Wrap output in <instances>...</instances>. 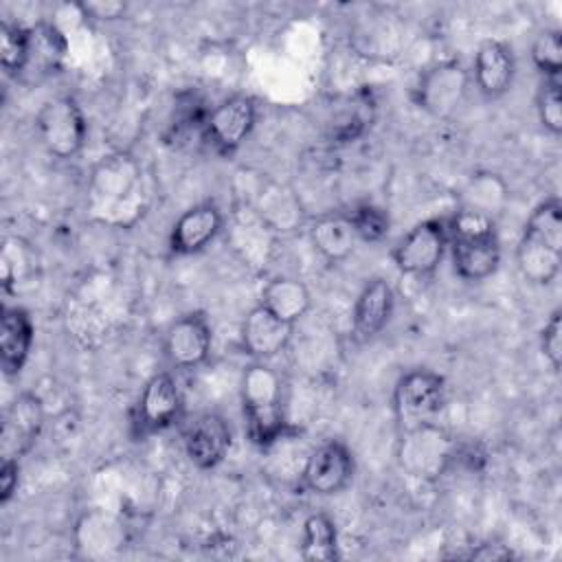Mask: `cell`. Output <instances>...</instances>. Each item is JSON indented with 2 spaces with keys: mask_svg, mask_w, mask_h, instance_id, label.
Masks as SVG:
<instances>
[{
  "mask_svg": "<svg viewBox=\"0 0 562 562\" xmlns=\"http://www.w3.org/2000/svg\"><path fill=\"white\" fill-rule=\"evenodd\" d=\"M516 263L533 285H551L558 279L562 270V204L558 198L531 211L516 246Z\"/></svg>",
  "mask_w": 562,
  "mask_h": 562,
  "instance_id": "3957f363",
  "label": "cell"
},
{
  "mask_svg": "<svg viewBox=\"0 0 562 562\" xmlns=\"http://www.w3.org/2000/svg\"><path fill=\"white\" fill-rule=\"evenodd\" d=\"M393 310H395V292L391 283L382 277L369 279L353 303L351 338L360 345L371 342L389 325Z\"/></svg>",
  "mask_w": 562,
  "mask_h": 562,
  "instance_id": "9a60e30c",
  "label": "cell"
},
{
  "mask_svg": "<svg viewBox=\"0 0 562 562\" xmlns=\"http://www.w3.org/2000/svg\"><path fill=\"white\" fill-rule=\"evenodd\" d=\"M20 483V459H2L0 468V503H9L18 492Z\"/></svg>",
  "mask_w": 562,
  "mask_h": 562,
  "instance_id": "4dcf8cb0",
  "label": "cell"
},
{
  "mask_svg": "<svg viewBox=\"0 0 562 562\" xmlns=\"http://www.w3.org/2000/svg\"><path fill=\"white\" fill-rule=\"evenodd\" d=\"M448 222L452 268L463 281H485L501 266V241L494 220L479 209H461Z\"/></svg>",
  "mask_w": 562,
  "mask_h": 562,
  "instance_id": "7a4b0ae2",
  "label": "cell"
},
{
  "mask_svg": "<svg viewBox=\"0 0 562 562\" xmlns=\"http://www.w3.org/2000/svg\"><path fill=\"white\" fill-rule=\"evenodd\" d=\"M514 75H516V59L507 42L485 40L479 44L474 53L472 79L476 90L485 99L503 97L512 88Z\"/></svg>",
  "mask_w": 562,
  "mask_h": 562,
  "instance_id": "d6986e66",
  "label": "cell"
},
{
  "mask_svg": "<svg viewBox=\"0 0 562 562\" xmlns=\"http://www.w3.org/2000/svg\"><path fill=\"white\" fill-rule=\"evenodd\" d=\"M351 228L356 233L358 239L369 241V244H378L389 235L391 228V220L389 213L382 206L375 204H358L347 213Z\"/></svg>",
  "mask_w": 562,
  "mask_h": 562,
  "instance_id": "4316f807",
  "label": "cell"
},
{
  "mask_svg": "<svg viewBox=\"0 0 562 562\" xmlns=\"http://www.w3.org/2000/svg\"><path fill=\"white\" fill-rule=\"evenodd\" d=\"M29 57V29L13 22H2L0 29V64L4 75L20 79Z\"/></svg>",
  "mask_w": 562,
  "mask_h": 562,
  "instance_id": "d4e9b609",
  "label": "cell"
},
{
  "mask_svg": "<svg viewBox=\"0 0 562 562\" xmlns=\"http://www.w3.org/2000/svg\"><path fill=\"white\" fill-rule=\"evenodd\" d=\"M470 75L457 59H443L428 66L413 90L415 103L432 116H450L463 101Z\"/></svg>",
  "mask_w": 562,
  "mask_h": 562,
  "instance_id": "9c48e42d",
  "label": "cell"
},
{
  "mask_svg": "<svg viewBox=\"0 0 562 562\" xmlns=\"http://www.w3.org/2000/svg\"><path fill=\"white\" fill-rule=\"evenodd\" d=\"M68 44L64 33L48 22H40L29 29V57L20 79L42 81L57 72L64 64Z\"/></svg>",
  "mask_w": 562,
  "mask_h": 562,
  "instance_id": "44dd1931",
  "label": "cell"
},
{
  "mask_svg": "<svg viewBox=\"0 0 562 562\" xmlns=\"http://www.w3.org/2000/svg\"><path fill=\"white\" fill-rule=\"evenodd\" d=\"M33 321L24 307H2L0 316V364L7 378L18 375L33 347Z\"/></svg>",
  "mask_w": 562,
  "mask_h": 562,
  "instance_id": "ffe728a7",
  "label": "cell"
},
{
  "mask_svg": "<svg viewBox=\"0 0 562 562\" xmlns=\"http://www.w3.org/2000/svg\"><path fill=\"white\" fill-rule=\"evenodd\" d=\"M292 329L294 325L281 321L263 305H255L241 321V347L252 360L268 362L288 347Z\"/></svg>",
  "mask_w": 562,
  "mask_h": 562,
  "instance_id": "ac0fdd59",
  "label": "cell"
},
{
  "mask_svg": "<svg viewBox=\"0 0 562 562\" xmlns=\"http://www.w3.org/2000/svg\"><path fill=\"white\" fill-rule=\"evenodd\" d=\"M540 351L558 373L562 367V310H553L540 331Z\"/></svg>",
  "mask_w": 562,
  "mask_h": 562,
  "instance_id": "f1b7e54d",
  "label": "cell"
},
{
  "mask_svg": "<svg viewBox=\"0 0 562 562\" xmlns=\"http://www.w3.org/2000/svg\"><path fill=\"white\" fill-rule=\"evenodd\" d=\"M213 347V329L204 312H187L176 318L162 338V351L171 367L176 369H198L202 367Z\"/></svg>",
  "mask_w": 562,
  "mask_h": 562,
  "instance_id": "30bf717a",
  "label": "cell"
},
{
  "mask_svg": "<svg viewBox=\"0 0 562 562\" xmlns=\"http://www.w3.org/2000/svg\"><path fill=\"white\" fill-rule=\"evenodd\" d=\"M301 558L307 562H334L340 558L338 529L329 514L314 512L305 518Z\"/></svg>",
  "mask_w": 562,
  "mask_h": 562,
  "instance_id": "cb8c5ba5",
  "label": "cell"
},
{
  "mask_svg": "<svg viewBox=\"0 0 562 562\" xmlns=\"http://www.w3.org/2000/svg\"><path fill=\"white\" fill-rule=\"evenodd\" d=\"M531 61L544 79H560V72H562V33H560V29H547L533 40Z\"/></svg>",
  "mask_w": 562,
  "mask_h": 562,
  "instance_id": "484cf974",
  "label": "cell"
},
{
  "mask_svg": "<svg viewBox=\"0 0 562 562\" xmlns=\"http://www.w3.org/2000/svg\"><path fill=\"white\" fill-rule=\"evenodd\" d=\"M224 228V215L215 202H200L187 209L169 233V248L173 255H195L204 250Z\"/></svg>",
  "mask_w": 562,
  "mask_h": 562,
  "instance_id": "e0dca14e",
  "label": "cell"
},
{
  "mask_svg": "<svg viewBox=\"0 0 562 562\" xmlns=\"http://www.w3.org/2000/svg\"><path fill=\"white\" fill-rule=\"evenodd\" d=\"M356 474V459L349 446L340 439L318 443L305 459L301 483L316 496H334L349 487Z\"/></svg>",
  "mask_w": 562,
  "mask_h": 562,
  "instance_id": "ba28073f",
  "label": "cell"
},
{
  "mask_svg": "<svg viewBox=\"0 0 562 562\" xmlns=\"http://www.w3.org/2000/svg\"><path fill=\"white\" fill-rule=\"evenodd\" d=\"M310 239L321 257L329 263L345 261L358 241L347 213H327L316 217L310 226Z\"/></svg>",
  "mask_w": 562,
  "mask_h": 562,
  "instance_id": "603a6c76",
  "label": "cell"
},
{
  "mask_svg": "<svg viewBox=\"0 0 562 562\" xmlns=\"http://www.w3.org/2000/svg\"><path fill=\"white\" fill-rule=\"evenodd\" d=\"M182 443L189 461L200 470H213L231 450L233 432L228 422L213 411L198 413L182 430Z\"/></svg>",
  "mask_w": 562,
  "mask_h": 562,
  "instance_id": "7c38bea8",
  "label": "cell"
},
{
  "mask_svg": "<svg viewBox=\"0 0 562 562\" xmlns=\"http://www.w3.org/2000/svg\"><path fill=\"white\" fill-rule=\"evenodd\" d=\"M77 9L81 11L83 18H94V20H119L125 15L127 4L125 2H79Z\"/></svg>",
  "mask_w": 562,
  "mask_h": 562,
  "instance_id": "f546056e",
  "label": "cell"
},
{
  "mask_svg": "<svg viewBox=\"0 0 562 562\" xmlns=\"http://www.w3.org/2000/svg\"><path fill=\"white\" fill-rule=\"evenodd\" d=\"M140 187L138 162L123 151L103 156V160L92 169L90 193L94 211H105L108 206H121L134 198Z\"/></svg>",
  "mask_w": 562,
  "mask_h": 562,
  "instance_id": "8fae6325",
  "label": "cell"
},
{
  "mask_svg": "<svg viewBox=\"0 0 562 562\" xmlns=\"http://www.w3.org/2000/svg\"><path fill=\"white\" fill-rule=\"evenodd\" d=\"M452 457V443L437 424L402 432L400 461L406 470L422 476H437Z\"/></svg>",
  "mask_w": 562,
  "mask_h": 562,
  "instance_id": "2e32d148",
  "label": "cell"
},
{
  "mask_svg": "<svg viewBox=\"0 0 562 562\" xmlns=\"http://www.w3.org/2000/svg\"><path fill=\"white\" fill-rule=\"evenodd\" d=\"M241 411L246 435L259 448H270L288 435L283 380L266 362L255 360L241 375Z\"/></svg>",
  "mask_w": 562,
  "mask_h": 562,
  "instance_id": "6da1fadb",
  "label": "cell"
},
{
  "mask_svg": "<svg viewBox=\"0 0 562 562\" xmlns=\"http://www.w3.org/2000/svg\"><path fill=\"white\" fill-rule=\"evenodd\" d=\"M257 121V105L248 94H233L206 112L202 123L204 140L220 156H233L250 136Z\"/></svg>",
  "mask_w": 562,
  "mask_h": 562,
  "instance_id": "52a82bcc",
  "label": "cell"
},
{
  "mask_svg": "<svg viewBox=\"0 0 562 562\" xmlns=\"http://www.w3.org/2000/svg\"><path fill=\"white\" fill-rule=\"evenodd\" d=\"M35 130L46 151L66 160L75 158L83 149L88 123L77 99L70 94H59L40 108L35 114Z\"/></svg>",
  "mask_w": 562,
  "mask_h": 562,
  "instance_id": "5b68a950",
  "label": "cell"
},
{
  "mask_svg": "<svg viewBox=\"0 0 562 562\" xmlns=\"http://www.w3.org/2000/svg\"><path fill=\"white\" fill-rule=\"evenodd\" d=\"M465 558L468 560H483V562H507V560L514 558V551L507 544L483 542L476 549H472Z\"/></svg>",
  "mask_w": 562,
  "mask_h": 562,
  "instance_id": "1f68e13d",
  "label": "cell"
},
{
  "mask_svg": "<svg viewBox=\"0 0 562 562\" xmlns=\"http://www.w3.org/2000/svg\"><path fill=\"white\" fill-rule=\"evenodd\" d=\"M259 305L270 310L281 321L294 325L307 314L312 305V294L307 285L294 277H272L261 288Z\"/></svg>",
  "mask_w": 562,
  "mask_h": 562,
  "instance_id": "7402d4cb",
  "label": "cell"
},
{
  "mask_svg": "<svg viewBox=\"0 0 562 562\" xmlns=\"http://www.w3.org/2000/svg\"><path fill=\"white\" fill-rule=\"evenodd\" d=\"M42 428H44L42 400L31 391L15 395V400L7 406L2 417V428H0L2 459L24 457L40 439Z\"/></svg>",
  "mask_w": 562,
  "mask_h": 562,
  "instance_id": "4fadbf2b",
  "label": "cell"
},
{
  "mask_svg": "<svg viewBox=\"0 0 562 562\" xmlns=\"http://www.w3.org/2000/svg\"><path fill=\"white\" fill-rule=\"evenodd\" d=\"M446 406V380L430 369H411L395 382L393 415L400 432L435 424Z\"/></svg>",
  "mask_w": 562,
  "mask_h": 562,
  "instance_id": "277c9868",
  "label": "cell"
},
{
  "mask_svg": "<svg viewBox=\"0 0 562 562\" xmlns=\"http://www.w3.org/2000/svg\"><path fill=\"white\" fill-rule=\"evenodd\" d=\"M448 250V222L441 217L417 222L393 248L391 259L402 274H432Z\"/></svg>",
  "mask_w": 562,
  "mask_h": 562,
  "instance_id": "8992f818",
  "label": "cell"
},
{
  "mask_svg": "<svg viewBox=\"0 0 562 562\" xmlns=\"http://www.w3.org/2000/svg\"><path fill=\"white\" fill-rule=\"evenodd\" d=\"M536 112L542 127L560 136L562 134V81L560 79H544L536 94Z\"/></svg>",
  "mask_w": 562,
  "mask_h": 562,
  "instance_id": "83f0119b",
  "label": "cell"
},
{
  "mask_svg": "<svg viewBox=\"0 0 562 562\" xmlns=\"http://www.w3.org/2000/svg\"><path fill=\"white\" fill-rule=\"evenodd\" d=\"M182 415V395L171 373H154L136 404V428L140 432H160L173 426Z\"/></svg>",
  "mask_w": 562,
  "mask_h": 562,
  "instance_id": "5bb4252c",
  "label": "cell"
}]
</instances>
